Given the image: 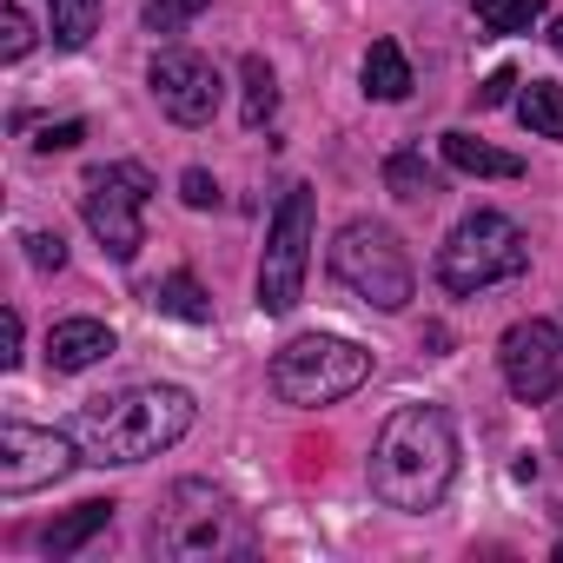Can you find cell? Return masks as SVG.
Returning a JSON list of instances; mask_svg holds the SVG:
<instances>
[{"label":"cell","mask_w":563,"mask_h":563,"mask_svg":"<svg viewBox=\"0 0 563 563\" xmlns=\"http://www.w3.org/2000/svg\"><path fill=\"white\" fill-rule=\"evenodd\" d=\"M372 497L385 510H438L457 477V424L444 405H405L385 418L372 444Z\"/></svg>","instance_id":"obj_1"},{"label":"cell","mask_w":563,"mask_h":563,"mask_svg":"<svg viewBox=\"0 0 563 563\" xmlns=\"http://www.w3.org/2000/svg\"><path fill=\"white\" fill-rule=\"evenodd\" d=\"M192 391L179 385H126V391H107L93 405H80L74 418V444L87 464H146L159 451H173L186 431H192Z\"/></svg>","instance_id":"obj_2"},{"label":"cell","mask_w":563,"mask_h":563,"mask_svg":"<svg viewBox=\"0 0 563 563\" xmlns=\"http://www.w3.org/2000/svg\"><path fill=\"white\" fill-rule=\"evenodd\" d=\"M146 543L166 563H219V556H245L252 550V517L232 490L206 484V477H179L166 490V504L146 523Z\"/></svg>","instance_id":"obj_3"},{"label":"cell","mask_w":563,"mask_h":563,"mask_svg":"<svg viewBox=\"0 0 563 563\" xmlns=\"http://www.w3.org/2000/svg\"><path fill=\"white\" fill-rule=\"evenodd\" d=\"M325 265H332L339 286L358 306H372V312H405L411 292H418V272L405 258V239L391 225H378V219H345L332 252H325Z\"/></svg>","instance_id":"obj_4"},{"label":"cell","mask_w":563,"mask_h":563,"mask_svg":"<svg viewBox=\"0 0 563 563\" xmlns=\"http://www.w3.org/2000/svg\"><path fill=\"white\" fill-rule=\"evenodd\" d=\"M530 265V232L510 219V212H464L438 252V278H444V292L457 299H477L490 286H504V278H517Z\"/></svg>","instance_id":"obj_5"},{"label":"cell","mask_w":563,"mask_h":563,"mask_svg":"<svg viewBox=\"0 0 563 563\" xmlns=\"http://www.w3.org/2000/svg\"><path fill=\"white\" fill-rule=\"evenodd\" d=\"M365 378H372V352L352 345V339H332V332H306V339L272 352V391L286 398V405H299V411L339 405Z\"/></svg>","instance_id":"obj_6"},{"label":"cell","mask_w":563,"mask_h":563,"mask_svg":"<svg viewBox=\"0 0 563 563\" xmlns=\"http://www.w3.org/2000/svg\"><path fill=\"white\" fill-rule=\"evenodd\" d=\"M312 239H319V192L292 186L278 199L265 225V258H258V312L286 319L306 299V272H312Z\"/></svg>","instance_id":"obj_7"},{"label":"cell","mask_w":563,"mask_h":563,"mask_svg":"<svg viewBox=\"0 0 563 563\" xmlns=\"http://www.w3.org/2000/svg\"><path fill=\"white\" fill-rule=\"evenodd\" d=\"M146 199H153V173L133 166V159L93 166L87 186H80V212H87L93 239H100L120 265H133L140 245H146Z\"/></svg>","instance_id":"obj_8"},{"label":"cell","mask_w":563,"mask_h":563,"mask_svg":"<svg viewBox=\"0 0 563 563\" xmlns=\"http://www.w3.org/2000/svg\"><path fill=\"white\" fill-rule=\"evenodd\" d=\"M74 464H87L80 444H74V431H47V424H21V418L0 424V497L47 490Z\"/></svg>","instance_id":"obj_9"},{"label":"cell","mask_w":563,"mask_h":563,"mask_svg":"<svg viewBox=\"0 0 563 563\" xmlns=\"http://www.w3.org/2000/svg\"><path fill=\"white\" fill-rule=\"evenodd\" d=\"M497 365L517 405H550L563 391V325L550 319H517L497 339Z\"/></svg>","instance_id":"obj_10"},{"label":"cell","mask_w":563,"mask_h":563,"mask_svg":"<svg viewBox=\"0 0 563 563\" xmlns=\"http://www.w3.org/2000/svg\"><path fill=\"white\" fill-rule=\"evenodd\" d=\"M146 87H153V100H159V113H166L173 126H212V113H219V100H225L219 67H212L206 54H192V47L153 54Z\"/></svg>","instance_id":"obj_11"},{"label":"cell","mask_w":563,"mask_h":563,"mask_svg":"<svg viewBox=\"0 0 563 563\" xmlns=\"http://www.w3.org/2000/svg\"><path fill=\"white\" fill-rule=\"evenodd\" d=\"M100 358H113V325H100V319H60L47 332V365L54 372H93Z\"/></svg>","instance_id":"obj_12"},{"label":"cell","mask_w":563,"mask_h":563,"mask_svg":"<svg viewBox=\"0 0 563 563\" xmlns=\"http://www.w3.org/2000/svg\"><path fill=\"white\" fill-rule=\"evenodd\" d=\"M113 510H120L113 497H87V504H74L67 517H54V523L41 530V550H47L54 563H60V556H74V550H87V543L113 523Z\"/></svg>","instance_id":"obj_13"},{"label":"cell","mask_w":563,"mask_h":563,"mask_svg":"<svg viewBox=\"0 0 563 563\" xmlns=\"http://www.w3.org/2000/svg\"><path fill=\"white\" fill-rule=\"evenodd\" d=\"M438 153H444V166L451 173H471V179H523V159L517 153H497V146H484L477 133H444L438 140Z\"/></svg>","instance_id":"obj_14"},{"label":"cell","mask_w":563,"mask_h":563,"mask_svg":"<svg viewBox=\"0 0 563 563\" xmlns=\"http://www.w3.org/2000/svg\"><path fill=\"white\" fill-rule=\"evenodd\" d=\"M411 87H418V80H411L405 47H398V41H372V54H365V93L391 107V100H411Z\"/></svg>","instance_id":"obj_15"},{"label":"cell","mask_w":563,"mask_h":563,"mask_svg":"<svg viewBox=\"0 0 563 563\" xmlns=\"http://www.w3.org/2000/svg\"><path fill=\"white\" fill-rule=\"evenodd\" d=\"M385 192H391V199H438V192H444V173H438L418 146H398V153L385 159Z\"/></svg>","instance_id":"obj_16"},{"label":"cell","mask_w":563,"mask_h":563,"mask_svg":"<svg viewBox=\"0 0 563 563\" xmlns=\"http://www.w3.org/2000/svg\"><path fill=\"white\" fill-rule=\"evenodd\" d=\"M517 120L537 133V140H563V87L556 80H530L517 93Z\"/></svg>","instance_id":"obj_17"},{"label":"cell","mask_w":563,"mask_h":563,"mask_svg":"<svg viewBox=\"0 0 563 563\" xmlns=\"http://www.w3.org/2000/svg\"><path fill=\"white\" fill-rule=\"evenodd\" d=\"M153 306H159L166 319H186V325H206V319H212V299L199 292V278H192V272L159 278V286H153Z\"/></svg>","instance_id":"obj_18"},{"label":"cell","mask_w":563,"mask_h":563,"mask_svg":"<svg viewBox=\"0 0 563 563\" xmlns=\"http://www.w3.org/2000/svg\"><path fill=\"white\" fill-rule=\"evenodd\" d=\"M239 87H245V126L258 133L272 113H278V80H272V67H265V54H245V67H239Z\"/></svg>","instance_id":"obj_19"},{"label":"cell","mask_w":563,"mask_h":563,"mask_svg":"<svg viewBox=\"0 0 563 563\" xmlns=\"http://www.w3.org/2000/svg\"><path fill=\"white\" fill-rule=\"evenodd\" d=\"M100 14H107V0H54V47H67V54L87 47Z\"/></svg>","instance_id":"obj_20"},{"label":"cell","mask_w":563,"mask_h":563,"mask_svg":"<svg viewBox=\"0 0 563 563\" xmlns=\"http://www.w3.org/2000/svg\"><path fill=\"white\" fill-rule=\"evenodd\" d=\"M471 8H477V21L490 34H530L537 14H543V0H471Z\"/></svg>","instance_id":"obj_21"},{"label":"cell","mask_w":563,"mask_h":563,"mask_svg":"<svg viewBox=\"0 0 563 563\" xmlns=\"http://www.w3.org/2000/svg\"><path fill=\"white\" fill-rule=\"evenodd\" d=\"M206 14V0H146V27L153 34H179Z\"/></svg>","instance_id":"obj_22"},{"label":"cell","mask_w":563,"mask_h":563,"mask_svg":"<svg viewBox=\"0 0 563 563\" xmlns=\"http://www.w3.org/2000/svg\"><path fill=\"white\" fill-rule=\"evenodd\" d=\"M179 199H186L192 212H212V206H219V179H212L206 166H186V173H179Z\"/></svg>","instance_id":"obj_23"},{"label":"cell","mask_w":563,"mask_h":563,"mask_svg":"<svg viewBox=\"0 0 563 563\" xmlns=\"http://www.w3.org/2000/svg\"><path fill=\"white\" fill-rule=\"evenodd\" d=\"M21 245H27V265H34V272H60V265H67V239H60V232H27Z\"/></svg>","instance_id":"obj_24"},{"label":"cell","mask_w":563,"mask_h":563,"mask_svg":"<svg viewBox=\"0 0 563 563\" xmlns=\"http://www.w3.org/2000/svg\"><path fill=\"white\" fill-rule=\"evenodd\" d=\"M27 47H34V14L14 0V8H8V34H0V60H21Z\"/></svg>","instance_id":"obj_25"},{"label":"cell","mask_w":563,"mask_h":563,"mask_svg":"<svg viewBox=\"0 0 563 563\" xmlns=\"http://www.w3.org/2000/svg\"><path fill=\"white\" fill-rule=\"evenodd\" d=\"M80 140H87V120H54V126H41L34 153H74Z\"/></svg>","instance_id":"obj_26"},{"label":"cell","mask_w":563,"mask_h":563,"mask_svg":"<svg viewBox=\"0 0 563 563\" xmlns=\"http://www.w3.org/2000/svg\"><path fill=\"white\" fill-rule=\"evenodd\" d=\"M510 87H517V74H510V67H497V74L477 87V107H504V100H510Z\"/></svg>","instance_id":"obj_27"},{"label":"cell","mask_w":563,"mask_h":563,"mask_svg":"<svg viewBox=\"0 0 563 563\" xmlns=\"http://www.w3.org/2000/svg\"><path fill=\"white\" fill-rule=\"evenodd\" d=\"M0 365H21V312L0 319Z\"/></svg>","instance_id":"obj_28"},{"label":"cell","mask_w":563,"mask_h":563,"mask_svg":"<svg viewBox=\"0 0 563 563\" xmlns=\"http://www.w3.org/2000/svg\"><path fill=\"white\" fill-rule=\"evenodd\" d=\"M550 47H556V54H563V14H556V27H550Z\"/></svg>","instance_id":"obj_29"},{"label":"cell","mask_w":563,"mask_h":563,"mask_svg":"<svg viewBox=\"0 0 563 563\" xmlns=\"http://www.w3.org/2000/svg\"><path fill=\"white\" fill-rule=\"evenodd\" d=\"M556 457H563V411H556Z\"/></svg>","instance_id":"obj_30"}]
</instances>
